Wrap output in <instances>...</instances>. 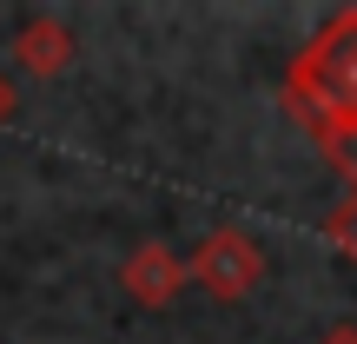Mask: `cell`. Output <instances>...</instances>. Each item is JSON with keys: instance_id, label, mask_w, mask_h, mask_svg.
I'll use <instances>...</instances> for the list:
<instances>
[{"instance_id": "obj_1", "label": "cell", "mask_w": 357, "mask_h": 344, "mask_svg": "<svg viewBox=\"0 0 357 344\" xmlns=\"http://www.w3.org/2000/svg\"><path fill=\"white\" fill-rule=\"evenodd\" d=\"M284 106L324 146V159H337L357 140V7H337L305 40V53H291V66H284Z\"/></svg>"}, {"instance_id": "obj_2", "label": "cell", "mask_w": 357, "mask_h": 344, "mask_svg": "<svg viewBox=\"0 0 357 344\" xmlns=\"http://www.w3.org/2000/svg\"><path fill=\"white\" fill-rule=\"evenodd\" d=\"M185 265H192V285H199V292H212L218 305L258 292V278H265V252H258V239H252V232H238V225L205 232V239L192 245Z\"/></svg>"}, {"instance_id": "obj_3", "label": "cell", "mask_w": 357, "mask_h": 344, "mask_svg": "<svg viewBox=\"0 0 357 344\" xmlns=\"http://www.w3.org/2000/svg\"><path fill=\"white\" fill-rule=\"evenodd\" d=\"M119 285H126L139 305H172V298L192 285V265L172 252L166 239H146V245H132V252H126V265H119Z\"/></svg>"}, {"instance_id": "obj_4", "label": "cell", "mask_w": 357, "mask_h": 344, "mask_svg": "<svg viewBox=\"0 0 357 344\" xmlns=\"http://www.w3.org/2000/svg\"><path fill=\"white\" fill-rule=\"evenodd\" d=\"M73 53H79V40H73V27H66L60 13H33V20H20L13 40H7V60L20 66V73H40V80L66 73Z\"/></svg>"}, {"instance_id": "obj_5", "label": "cell", "mask_w": 357, "mask_h": 344, "mask_svg": "<svg viewBox=\"0 0 357 344\" xmlns=\"http://www.w3.org/2000/svg\"><path fill=\"white\" fill-rule=\"evenodd\" d=\"M324 245L357 265V186H351V179H344V199H337L331 218H324Z\"/></svg>"}, {"instance_id": "obj_6", "label": "cell", "mask_w": 357, "mask_h": 344, "mask_svg": "<svg viewBox=\"0 0 357 344\" xmlns=\"http://www.w3.org/2000/svg\"><path fill=\"white\" fill-rule=\"evenodd\" d=\"M13 113H20V87H13V80H7V66H0V126H7Z\"/></svg>"}, {"instance_id": "obj_7", "label": "cell", "mask_w": 357, "mask_h": 344, "mask_svg": "<svg viewBox=\"0 0 357 344\" xmlns=\"http://www.w3.org/2000/svg\"><path fill=\"white\" fill-rule=\"evenodd\" d=\"M331 166H337V179H351V186H357V140H351V146H344V153H337V159H331Z\"/></svg>"}, {"instance_id": "obj_8", "label": "cell", "mask_w": 357, "mask_h": 344, "mask_svg": "<svg viewBox=\"0 0 357 344\" xmlns=\"http://www.w3.org/2000/svg\"><path fill=\"white\" fill-rule=\"evenodd\" d=\"M324 344H357V324H337V331L324 338Z\"/></svg>"}]
</instances>
